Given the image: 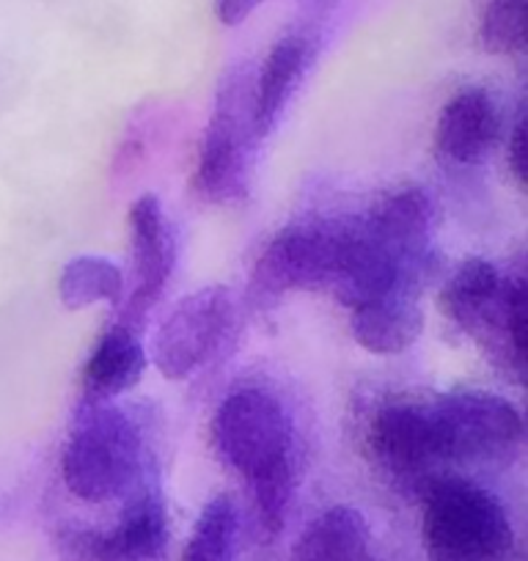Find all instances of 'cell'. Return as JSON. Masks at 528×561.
<instances>
[{
  "label": "cell",
  "instance_id": "cell-8",
  "mask_svg": "<svg viewBox=\"0 0 528 561\" xmlns=\"http://www.w3.org/2000/svg\"><path fill=\"white\" fill-rule=\"evenodd\" d=\"M245 83V75L226 80L213 118H209L207 135H204L193 187H196V196L209 204H229L245 196L248 135L253 133L251 111H242V105L251 102L253 94V89L248 91Z\"/></svg>",
  "mask_w": 528,
  "mask_h": 561
},
{
  "label": "cell",
  "instance_id": "cell-17",
  "mask_svg": "<svg viewBox=\"0 0 528 561\" xmlns=\"http://www.w3.org/2000/svg\"><path fill=\"white\" fill-rule=\"evenodd\" d=\"M371 531L355 506L338 504L300 531L292 561H369Z\"/></svg>",
  "mask_w": 528,
  "mask_h": 561
},
{
  "label": "cell",
  "instance_id": "cell-4",
  "mask_svg": "<svg viewBox=\"0 0 528 561\" xmlns=\"http://www.w3.org/2000/svg\"><path fill=\"white\" fill-rule=\"evenodd\" d=\"M215 455L248 482L295 460L292 421L284 404L264 388H240L209 421Z\"/></svg>",
  "mask_w": 528,
  "mask_h": 561
},
{
  "label": "cell",
  "instance_id": "cell-13",
  "mask_svg": "<svg viewBox=\"0 0 528 561\" xmlns=\"http://www.w3.org/2000/svg\"><path fill=\"white\" fill-rule=\"evenodd\" d=\"M311 64V39L306 34H289L273 45L253 83L251 116L253 133L267 135L287 111L289 100L300 89Z\"/></svg>",
  "mask_w": 528,
  "mask_h": 561
},
{
  "label": "cell",
  "instance_id": "cell-14",
  "mask_svg": "<svg viewBox=\"0 0 528 561\" xmlns=\"http://www.w3.org/2000/svg\"><path fill=\"white\" fill-rule=\"evenodd\" d=\"M349 331L364 350L375 355L405 353L424 331L422 306L416 295L391 293L353 306Z\"/></svg>",
  "mask_w": 528,
  "mask_h": 561
},
{
  "label": "cell",
  "instance_id": "cell-2",
  "mask_svg": "<svg viewBox=\"0 0 528 561\" xmlns=\"http://www.w3.org/2000/svg\"><path fill=\"white\" fill-rule=\"evenodd\" d=\"M424 545L429 561H506L515 528L490 490L460 477H444L427 490Z\"/></svg>",
  "mask_w": 528,
  "mask_h": 561
},
{
  "label": "cell",
  "instance_id": "cell-12",
  "mask_svg": "<svg viewBox=\"0 0 528 561\" xmlns=\"http://www.w3.org/2000/svg\"><path fill=\"white\" fill-rule=\"evenodd\" d=\"M501 138V113L490 91L466 89L451 96L438 116L435 147L457 165H479Z\"/></svg>",
  "mask_w": 528,
  "mask_h": 561
},
{
  "label": "cell",
  "instance_id": "cell-9",
  "mask_svg": "<svg viewBox=\"0 0 528 561\" xmlns=\"http://www.w3.org/2000/svg\"><path fill=\"white\" fill-rule=\"evenodd\" d=\"M234 320V304L226 287H204L182 298L154 336V366L165 380H185L202 369Z\"/></svg>",
  "mask_w": 528,
  "mask_h": 561
},
{
  "label": "cell",
  "instance_id": "cell-11",
  "mask_svg": "<svg viewBox=\"0 0 528 561\" xmlns=\"http://www.w3.org/2000/svg\"><path fill=\"white\" fill-rule=\"evenodd\" d=\"M129 234H133L129 242H133V262H136V287L118 325L133 331L158 304L174 270V237H171L158 196H141L129 207Z\"/></svg>",
  "mask_w": 528,
  "mask_h": 561
},
{
  "label": "cell",
  "instance_id": "cell-22",
  "mask_svg": "<svg viewBox=\"0 0 528 561\" xmlns=\"http://www.w3.org/2000/svg\"><path fill=\"white\" fill-rule=\"evenodd\" d=\"M509 163L515 169L517 180L526 182V122H523V116L517 118L515 133H512L509 140Z\"/></svg>",
  "mask_w": 528,
  "mask_h": 561
},
{
  "label": "cell",
  "instance_id": "cell-7",
  "mask_svg": "<svg viewBox=\"0 0 528 561\" xmlns=\"http://www.w3.org/2000/svg\"><path fill=\"white\" fill-rule=\"evenodd\" d=\"M369 451L377 468L405 490H422L427 495L444 479L446 457L433 404L397 402L377 410L369 427Z\"/></svg>",
  "mask_w": 528,
  "mask_h": 561
},
{
  "label": "cell",
  "instance_id": "cell-20",
  "mask_svg": "<svg viewBox=\"0 0 528 561\" xmlns=\"http://www.w3.org/2000/svg\"><path fill=\"white\" fill-rule=\"evenodd\" d=\"M528 42V0H487L479 14V45L493 56H517Z\"/></svg>",
  "mask_w": 528,
  "mask_h": 561
},
{
  "label": "cell",
  "instance_id": "cell-18",
  "mask_svg": "<svg viewBox=\"0 0 528 561\" xmlns=\"http://www.w3.org/2000/svg\"><path fill=\"white\" fill-rule=\"evenodd\" d=\"M58 295L67 309L78 311L100 300L118 304L124 295V273L102 256H78L61 270Z\"/></svg>",
  "mask_w": 528,
  "mask_h": 561
},
{
  "label": "cell",
  "instance_id": "cell-1",
  "mask_svg": "<svg viewBox=\"0 0 528 561\" xmlns=\"http://www.w3.org/2000/svg\"><path fill=\"white\" fill-rule=\"evenodd\" d=\"M440 304L449 320L479 339L504 369L526 371V284L487 259H468L446 280Z\"/></svg>",
  "mask_w": 528,
  "mask_h": 561
},
{
  "label": "cell",
  "instance_id": "cell-5",
  "mask_svg": "<svg viewBox=\"0 0 528 561\" xmlns=\"http://www.w3.org/2000/svg\"><path fill=\"white\" fill-rule=\"evenodd\" d=\"M446 466H506L520 455L523 415L504 397L460 391L433 404Z\"/></svg>",
  "mask_w": 528,
  "mask_h": 561
},
{
  "label": "cell",
  "instance_id": "cell-3",
  "mask_svg": "<svg viewBox=\"0 0 528 561\" xmlns=\"http://www.w3.org/2000/svg\"><path fill=\"white\" fill-rule=\"evenodd\" d=\"M141 471V435L118 410H91L61 455L69 493L89 504L122 495Z\"/></svg>",
  "mask_w": 528,
  "mask_h": 561
},
{
  "label": "cell",
  "instance_id": "cell-15",
  "mask_svg": "<svg viewBox=\"0 0 528 561\" xmlns=\"http://www.w3.org/2000/svg\"><path fill=\"white\" fill-rule=\"evenodd\" d=\"M169 515L158 495H144L129 504L116 528L94 545L100 561H163L169 553Z\"/></svg>",
  "mask_w": 528,
  "mask_h": 561
},
{
  "label": "cell",
  "instance_id": "cell-16",
  "mask_svg": "<svg viewBox=\"0 0 528 561\" xmlns=\"http://www.w3.org/2000/svg\"><path fill=\"white\" fill-rule=\"evenodd\" d=\"M144 371H147V353H144L136 331L116 325L96 342L94 353L85 360V402L100 404L129 391V388L141 382Z\"/></svg>",
  "mask_w": 528,
  "mask_h": 561
},
{
  "label": "cell",
  "instance_id": "cell-19",
  "mask_svg": "<svg viewBox=\"0 0 528 561\" xmlns=\"http://www.w3.org/2000/svg\"><path fill=\"white\" fill-rule=\"evenodd\" d=\"M237 539V506L229 495H218L204 506L193 526L182 561H231Z\"/></svg>",
  "mask_w": 528,
  "mask_h": 561
},
{
  "label": "cell",
  "instance_id": "cell-21",
  "mask_svg": "<svg viewBox=\"0 0 528 561\" xmlns=\"http://www.w3.org/2000/svg\"><path fill=\"white\" fill-rule=\"evenodd\" d=\"M264 0H215V18L218 23H223L226 28H237V25L245 23Z\"/></svg>",
  "mask_w": 528,
  "mask_h": 561
},
{
  "label": "cell",
  "instance_id": "cell-6",
  "mask_svg": "<svg viewBox=\"0 0 528 561\" xmlns=\"http://www.w3.org/2000/svg\"><path fill=\"white\" fill-rule=\"evenodd\" d=\"M347 237L349 229L317 224L278 231L253 267V295L276 300L287 293L333 289L347 253Z\"/></svg>",
  "mask_w": 528,
  "mask_h": 561
},
{
  "label": "cell",
  "instance_id": "cell-10",
  "mask_svg": "<svg viewBox=\"0 0 528 561\" xmlns=\"http://www.w3.org/2000/svg\"><path fill=\"white\" fill-rule=\"evenodd\" d=\"M433 224V198L418 187H405L382 196L358 229L377 253H382L416 287H422L435 267V256L429 251Z\"/></svg>",
  "mask_w": 528,
  "mask_h": 561
}]
</instances>
